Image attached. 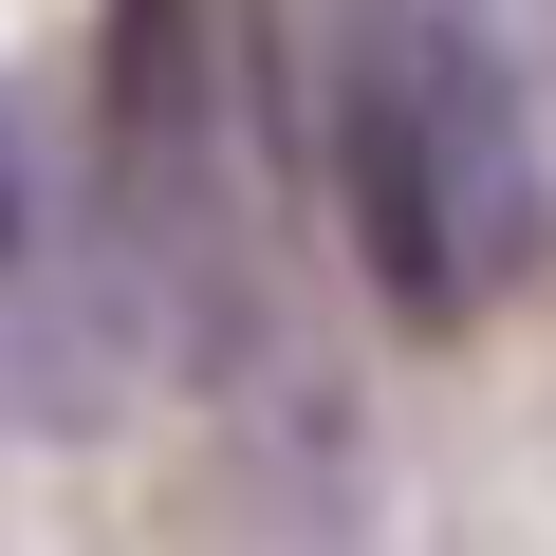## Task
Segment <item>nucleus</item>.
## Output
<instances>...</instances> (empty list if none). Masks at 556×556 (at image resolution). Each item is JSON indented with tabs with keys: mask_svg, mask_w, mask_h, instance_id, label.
<instances>
[{
	"mask_svg": "<svg viewBox=\"0 0 556 556\" xmlns=\"http://www.w3.org/2000/svg\"><path fill=\"white\" fill-rule=\"evenodd\" d=\"M334 186L390 316L464 334L482 298H519V260L556 241V167L501 56V0H353L334 20Z\"/></svg>",
	"mask_w": 556,
	"mask_h": 556,
	"instance_id": "f257e3e1",
	"label": "nucleus"
},
{
	"mask_svg": "<svg viewBox=\"0 0 556 556\" xmlns=\"http://www.w3.org/2000/svg\"><path fill=\"white\" fill-rule=\"evenodd\" d=\"M260 204H278V130H260V0H112L93 56V223L149 278L167 353L260 316Z\"/></svg>",
	"mask_w": 556,
	"mask_h": 556,
	"instance_id": "f03ea898",
	"label": "nucleus"
},
{
	"mask_svg": "<svg viewBox=\"0 0 556 556\" xmlns=\"http://www.w3.org/2000/svg\"><path fill=\"white\" fill-rule=\"evenodd\" d=\"M20 223H38V204H20V167H0V260H20Z\"/></svg>",
	"mask_w": 556,
	"mask_h": 556,
	"instance_id": "7ed1b4c3",
	"label": "nucleus"
}]
</instances>
